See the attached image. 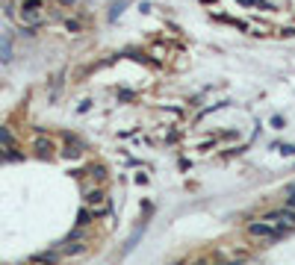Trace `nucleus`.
I'll return each instance as SVG.
<instances>
[{
	"label": "nucleus",
	"instance_id": "20e7f679",
	"mask_svg": "<svg viewBox=\"0 0 295 265\" xmlns=\"http://www.w3.org/2000/svg\"><path fill=\"white\" fill-rule=\"evenodd\" d=\"M0 145L6 147V150H9V147H15V136H12L9 127H0Z\"/></svg>",
	"mask_w": 295,
	"mask_h": 265
},
{
	"label": "nucleus",
	"instance_id": "ddd939ff",
	"mask_svg": "<svg viewBox=\"0 0 295 265\" xmlns=\"http://www.w3.org/2000/svg\"><path fill=\"white\" fill-rule=\"evenodd\" d=\"M21 265H27V262H21Z\"/></svg>",
	"mask_w": 295,
	"mask_h": 265
},
{
	"label": "nucleus",
	"instance_id": "423d86ee",
	"mask_svg": "<svg viewBox=\"0 0 295 265\" xmlns=\"http://www.w3.org/2000/svg\"><path fill=\"white\" fill-rule=\"evenodd\" d=\"M89 221H92V209H89V206H83L80 215H77V227H86Z\"/></svg>",
	"mask_w": 295,
	"mask_h": 265
},
{
	"label": "nucleus",
	"instance_id": "39448f33",
	"mask_svg": "<svg viewBox=\"0 0 295 265\" xmlns=\"http://www.w3.org/2000/svg\"><path fill=\"white\" fill-rule=\"evenodd\" d=\"M35 150H38V153H42V157H50V150H53V142H50V139H38V142H35Z\"/></svg>",
	"mask_w": 295,
	"mask_h": 265
},
{
	"label": "nucleus",
	"instance_id": "f03ea898",
	"mask_svg": "<svg viewBox=\"0 0 295 265\" xmlns=\"http://www.w3.org/2000/svg\"><path fill=\"white\" fill-rule=\"evenodd\" d=\"M266 221H269V224H274V227L286 236L289 230H295V209L283 206V209H278V212H269V215H266Z\"/></svg>",
	"mask_w": 295,
	"mask_h": 265
},
{
	"label": "nucleus",
	"instance_id": "f8f14e48",
	"mask_svg": "<svg viewBox=\"0 0 295 265\" xmlns=\"http://www.w3.org/2000/svg\"><path fill=\"white\" fill-rule=\"evenodd\" d=\"M59 3H62V6H74V3H77V0H59Z\"/></svg>",
	"mask_w": 295,
	"mask_h": 265
},
{
	"label": "nucleus",
	"instance_id": "9d476101",
	"mask_svg": "<svg viewBox=\"0 0 295 265\" xmlns=\"http://www.w3.org/2000/svg\"><path fill=\"white\" fill-rule=\"evenodd\" d=\"M92 174H94V177H97V180H104V177H106V171L101 168V165H97V168H92Z\"/></svg>",
	"mask_w": 295,
	"mask_h": 265
},
{
	"label": "nucleus",
	"instance_id": "7ed1b4c3",
	"mask_svg": "<svg viewBox=\"0 0 295 265\" xmlns=\"http://www.w3.org/2000/svg\"><path fill=\"white\" fill-rule=\"evenodd\" d=\"M56 259H59V253L50 251V253H35L30 262H33V265H56Z\"/></svg>",
	"mask_w": 295,
	"mask_h": 265
},
{
	"label": "nucleus",
	"instance_id": "6e6552de",
	"mask_svg": "<svg viewBox=\"0 0 295 265\" xmlns=\"http://www.w3.org/2000/svg\"><path fill=\"white\" fill-rule=\"evenodd\" d=\"M142 230H145V227H139V230H136V233H133V236H130V241H127V245H124V253H130V251H133V248H136V241H139Z\"/></svg>",
	"mask_w": 295,
	"mask_h": 265
},
{
	"label": "nucleus",
	"instance_id": "1a4fd4ad",
	"mask_svg": "<svg viewBox=\"0 0 295 265\" xmlns=\"http://www.w3.org/2000/svg\"><path fill=\"white\" fill-rule=\"evenodd\" d=\"M281 153H286V157H295V145H283V147H278Z\"/></svg>",
	"mask_w": 295,
	"mask_h": 265
},
{
	"label": "nucleus",
	"instance_id": "f257e3e1",
	"mask_svg": "<svg viewBox=\"0 0 295 265\" xmlns=\"http://www.w3.org/2000/svg\"><path fill=\"white\" fill-rule=\"evenodd\" d=\"M248 236L251 239H257V241H278V239H283V233L274 224H269L266 218L263 221H254V224H248Z\"/></svg>",
	"mask_w": 295,
	"mask_h": 265
},
{
	"label": "nucleus",
	"instance_id": "9b49d317",
	"mask_svg": "<svg viewBox=\"0 0 295 265\" xmlns=\"http://www.w3.org/2000/svg\"><path fill=\"white\" fill-rule=\"evenodd\" d=\"M286 206H289V209H295V194H289V201H286Z\"/></svg>",
	"mask_w": 295,
	"mask_h": 265
},
{
	"label": "nucleus",
	"instance_id": "0eeeda50",
	"mask_svg": "<svg viewBox=\"0 0 295 265\" xmlns=\"http://www.w3.org/2000/svg\"><path fill=\"white\" fill-rule=\"evenodd\" d=\"M0 59H3V62H9V59H12V53H9V41H6V38H0Z\"/></svg>",
	"mask_w": 295,
	"mask_h": 265
}]
</instances>
